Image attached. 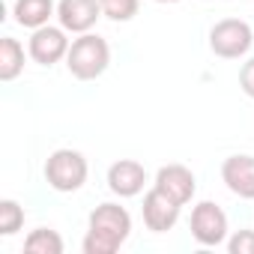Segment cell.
Instances as JSON below:
<instances>
[{
  "mask_svg": "<svg viewBox=\"0 0 254 254\" xmlns=\"http://www.w3.org/2000/svg\"><path fill=\"white\" fill-rule=\"evenodd\" d=\"M132 233V215L120 203H99L90 212L87 236L81 242L84 254H114Z\"/></svg>",
  "mask_w": 254,
  "mask_h": 254,
  "instance_id": "cell-1",
  "label": "cell"
},
{
  "mask_svg": "<svg viewBox=\"0 0 254 254\" xmlns=\"http://www.w3.org/2000/svg\"><path fill=\"white\" fill-rule=\"evenodd\" d=\"M111 63V45L96 36V33H81L66 54V69L78 78V81H93L99 78Z\"/></svg>",
  "mask_w": 254,
  "mask_h": 254,
  "instance_id": "cell-2",
  "label": "cell"
},
{
  "mask_svg": "<svg viewBox=\"0 0 254 254\" xmlns=\"http://www.w3.org/2000/svg\"><path fill=\"white\" fill-rule=\"evenodd\" d=\"M87 159L78 153V150H54L45 162V180L54 191H78L84 183H87Z\"/></svg>",
  "mask_w": 254,
  "mask_h": 254,
  "instance_id": "cell-3",
  "label": "cell"
},
{
  "mask_svg": "<svg viewBox=\"0 0 254 254\" xmlns=\"http://www.w3.org/2000/svg\"><path fill=\"white\" fill-rule=\"evenodd\" d=\"M251 45H254V30H251L248 21L224 18L209 30V48H212L215 57L239 60V57H245L251 51Z\"/></svg>",
  "mask_w": 254,
  "mask_h": 254,
  "instance_id": "cell-4",
  "label": "cell"
},
{
  "mask_svg": "<svg viewBox=\"0 0 254 254\" xmlns=\"http://www.w3.org/2000/svg\"><path fill=\"white\" fill-rule=\"evenodd\" d=\"M191 236L206 248H215V245L227 242V215H224V209L212 200H200L191 209Z\"/></svg>",
  "mask_w": 254,
  "mask_h": 254,
  "instance_id": "cell-5",
  "label": "cell"
},
{
  "mask_svg": "<svg viewBox=\"0 0 254 254\" xmlns=\"http://www.w3.org/2000/svg\"><path fill=\"white\" fill-rule=\"evenodd\" d=\"M66 33H69V30H63V27H51V24L33 30L30 45H27L30 57H33L39 66H54L57 60H63V57L69 54V45H72V42L66 39Z\"/></svg>",
  "mask_w": 254,
  "mask_h": 254,
  "instance_id": "cell-6",
  "label": "cell"
},
{
  "mask_svg": "<svg viewBox=\"0 0 254 254\" xmlns=\"http://www.w3.org/2000/svg\"><path fill=\"white\" fill-rule=\"evenodd\" d=\"M180 203L177 200H171L168 194H162L156 186L144 194V206H141V212H144V224L153 230V233H165V230H171L177 221H180Z\"/></svg>",
  "mask_w": 254,
  "mask_h": 254,
  "instance_id": "cell-7",
  "label": "cell"
},
{
  "mask_svg": "<svg viewBox=\"0 0 254 254\" xmlns=\"http://www.w3.org/2000/svg\"><path fill=\"white\" fill-rule=\"evenodd\" d=\"M102 15L99 0H60L57 3V18L60 27L69 33H90Z\"/></svg>",
  "mask_w": 254,
  "mask_h": 254,
  "instance_id": "cell-8",
  "label": "cell"
},
{
  "mask_svg": "<svg viewBox=\"0 0 254 254\" xmlns=\"http://www.w3.org/2000/svg\"><path fill=\"white\" fill-rule=\"evenodd\" d=\"M144 183H147V171L135 159H120V162H114L108 168V189L117 197H135V194H141Z\"/></svg>",
  "mask_w": 254,
  "mask_h": 254,
  "instance_id": "cell-9",
  "label": "cell"
},
{
  "mask_svg": "<svg viewBox=\"0 0 254 254\" xmlns=\"http://www.w3.org/2000/svg\"><path fill=\"white\" fill-rule=\"evenodd\" d=\"M153 186H156L162 194H168L171 200H177L180 206H186V203L194 197V189H197L194 174H191L186 165H165V168H159Z\"/></svg>",
  "mask_w": 254,
  "mask_h": 254,
  "instance_id": "cell-10",
  "label": "cell"
},
{
  "mask_svg": "<svg viewBox=\"0 0 254 254\" xmlns=\"http://www.w3.org/2000/svg\"><path fill=\"white\" fill-rule=\"evenodd\" d=\"M221 180L236 197L254 200V156H230V159H224Z\"/></svg>",
  "mask_w": 254,
  "mask_h": 254,
  "instance_id": "cell-11",
  "label": "cell"
},
{
  "mask_svg": "<svg viewBox=\"0 0 254 254\" xmlns=\"http://www.w3.org/2000/svg\"><path fill=\"white\" fill-rule=\"evenodd\" d=\"M54 12H57L54 0H15V6H12L15 21H18L21 27H27V30L45 27Z\"/></svg>",
  "mask_w": 254,
  "mask_h": 254,
  "instance_id": "cell-12",
  "label": "cell"
},
{
  "mask_svg": "<svg viewBox=\"0 0 254 254\" xmlns=\"http://www.w3.org/2000/svg\"><path fill=\"white\" fill-rule=\"evenodd\" d=\"M24 69V48L18 39L3 36L0 39V81H15Z\"/></svg>",
  "mask_w": 254,
  "mask_h": 254,
  "instance_id": "cell-13",
  "label": "cell"
},
{
  "mask_svg": "<svg viewBox=\"0 0 254 254\" xmlns=\"http://www.w3.org/2000/svg\"><path fill=\"white\" fill-rule=\"evenodd\" d=\"M24 251L27 254H63V239L51 227H36L24 239Z\"/></svg>",
  "mask_w": 254,
  "mask_h": 254,
  "instance_id": "cell-14",
  "label": "cell"
},
{
  "mask_svg": "<svg viewBox=\"0 0 254 254\" xmlns=\"http://www.w3.org/2000/svg\"><path fill=\"white\" fill-rule=\"evenodd\" d=\"M24 224V209L15 200H0V236H12Z\"/></svg>",
  "mask_w": 254,
  "mask_h": 254,
  "instance_id": "cell-15",
  "label": "cell"
},
{
  "mask_svg": "<svg viewBox=\"0 0 254 254\" xmlns=\"http://www.w3.org/2000/svg\"><path fill=\"white\" fill-rule=\"evenodd\" d=\"M102 15H108L111 21H132L138 15L141 0H99Z\"/></svg>",
  "mask_w": 254,
  "mask_h": 254,
  "instance_id": "cell-16",
  "label": "cell"
},
{
  "mask_svg": "<svg viewBox=\"0 0 254 254\" xmlns=\"http://www.w3.org/2000/svg\"><path fill=\"white\" fill-rule=\"evenodd\" d=\"M227 251L230 254H254V230H236L227 239Z\"/></svg>",
  "mask_w": 254,
  "mask_h": 254,
  "instance_id": "cell-17",
  "label": "cell"
},
{
  "mask_svg": "<svg viewBox=\"0 0 254 254\" xmlns=\"http://www.w3.org/2000/svg\"><path fill=\"white\" fill-rule=\"evenodd\" d=\"M239 87L245 90L248 99H254V57L248 63H242V69H239Z\"/></svg>",
  "mask_w": 254,
  "mask_h": 254,
  "instance_id": "cell-18",
  "label": "cell"
},
{
  "mask_svg": "<svg viewBox=\"0 0 254 254\" xmlns=\"http://www.w3.org/2000/svg\"><path fill=\"white\" fill-rule=\"evenodd\" d=\"M153 3H180V0H153Z\"/></svg>",
  "mask_w": 254,
  "mask_h": 254,
  "instance_id": "cell-19",
  "label": "cell"
}]
</instances>
